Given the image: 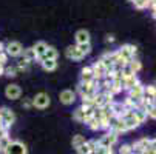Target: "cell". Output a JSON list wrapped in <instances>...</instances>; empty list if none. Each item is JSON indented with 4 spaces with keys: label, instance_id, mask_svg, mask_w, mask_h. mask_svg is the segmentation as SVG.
Returning a JSON list of instances; mask_svg holds the SVG:
<instances>
[{
    "label": "cell",
    "instance_id": "ba28073f",
    "mask_svg": "<svg viewBox=\"0 0 156 154\" xmlns=\"http://www.w3.org/2000/svg\"><path fill=\"white\" fill-rule=\"evenodd\" d=\"M5 96L6 99L9 100H16V99H20L22 96V90H20V86L16 85V83H11L6 86V90H5Z\"/></svg>",
    "mask_w": 156,
    "mask_h": 154
},
{
    "label": "cell",
    "instance_id": "d6986e66",
    "mask_svg": "<svg viewBox=\"0 0 156 154\" xmlns=\"http://www.w3.org/2000/svg\"><path fill=\"white\" fill-rule=\"evenodd\" d=\"M47 48H48V45H47L45 42H42V40H40V42H37L36 45L33 46V50L36 51V56H37V59H39V57H42L43 54H45Z\"/></svg>",
    "mask_w": 156,
    "mask_h": 154
},
{
    "label": "cell",
    "instance_id": "cb8c5ba5",
    "mask_svg": "<svg viewBox=\"0 0 156 154\" xmlns=\"http://www.w3.org/2000/svg\"><path fill=\"white\" fill-rule=\"evenodd\" d=\"M30 65H31V62H28L27 59H23V57H20V60L17 62V71H28L30 70Z\"/></svg>",
    "mask_w": 156,
    "mask_h": 154
},
{
    "label": "cell",
    "instance_id": "f546056e",
    "mask_svg": "<svg viewBox=\"0 0 156 154\" xmlns=\"http://www.w3.org/2000/svg\"><path fill=\"white\" fill-rule=\"evenodd\" d=\"M87 126H88V128H90L91 131H98V129H101V125H99V120H98V119H94V117H93V119H90V120H88V122H87Z\"/></svg>",
    "mask_w": 156,
    "mask_h": 154
},
{
    "label": "cell",
    "instance_id": "ffe728a7",
    "mask_svg": "<svg viewBox=\"0 0 156 154\" xmlns=\"http://www.w3.org/2000/svg\"><path fill=\"white\" fill-rule=\"evenodd\" d=\"M110 131H115L116 134H124V133H127V126H125V123L121 119H118L116 123L113 125V128H111Z\"/></svg>",
    "mask_w": 156,
    "mask_h": 154
},
{
    "label": "cell",
    "instance_id": "8fae6325",
    "mask_svg": "<svg viewBox=\"0 0 156 154\" xmlns=\"http://www.w3.org/2000/svg\"><path fill=\"white\" fill-rule=\"evenodd\" d=\"M91 70H93V76H94V80H98V82L104 80L107 70L104 68V65H102V63H101L99 60H98V62H94V63L91 65Z\"/></svg>",
    "mask_w": 156,
    "mask_h": 154
},
{
    "label": "cell",
    "instance_id": "e575fe53",
    "mask_svg": "<svg viewBox=\"0 0 156 154\" xmlns=\"http://www.w3.org/2000/svg\"><path fill=\"white\" fill-rule=\"evenodd\" d=\"M76 151H77L79 154H90V152H91V149H90V146H88V143H87V142H85L83 145H80Z\"/></svg>",
    "mask_w": 156,
    "mask_h": 154
},
{
    "label": "cell",
    "instance_id": "603a6c76",
    "mask_svg": "<svg viewBox=\"0 0 156 154\" xmlns=\"http://www.w3.org/2000/svg\"><path fill=\"white\" fill-rule=\"evenodd\" d=\"M40 65H42V68L45 71L51 73V71H54L57 68V60H43Z\"/></svg>",
    "mask_w": 156,
    "mask_h": 154
},
{
    "label": "cell",
    "instance_id": "74e56055",
    "mask_svg": "<svg viewBox=\"0 0 156 154\" xmlns=\"http://www.w3.org/2000/svg\"><path fill=\"white\" fill-rule=\"evenodd\" d=\"M150 149L156 154V137L154 139H150Z\"/></svg>",
    "mask_w": 156,
    "mask_h": 154
},
{
    "label": "cell",
    "instance_id": "5bb4252c",
    "mask_svg": "<svg viewBox=\"0 0 156 154\" xmlns=\"http://www.w3.org/2000/svg\"><path fill=\"white\" fill-rule=\"evenodd\" d=\"M57 57H59L57 50H56L54 46H48V48H47V51H45V54H43L42 57H39V59H37V62H39V63H42L43 60H57Z\"/></svg>",
    "mask_w": 156,
    "mask_h": 154
},
{
    "label": "cell",
    "instance_id": "836d02e7",
    "mask_svg": "<svg viewBox=\"0 0 156 154\" xmlns=\"http://www.w3.org/2000/svg\"><path fill=\"white\" fill-rule=\"evenodd\" d=\"M145 113H147V117H150V119H154V120H156V106L150 105V106L145 109Z\"/></svg>",
    "mask_w": 156,
    "mask_h": 154
},
{
    "label": "cell",
    "instance_id": "4316f807",
    "mask_svg": "<svg viewBox=\"0 0 156 154\" xmlns=\"http://www.w3.org/2000/svg\"><path fill=\"white\" fill-rule=\"evenodd\" d=\"M94 154H113V148H110V146H102L98 143L96 149H94Z\"/></svg>",
    "mask_w": 156,
    "mask_h": 154
},
{
    "label": "cell",
    "instance_id": "b9f144b4",
    "mask_svg": "<svg viewBox=\"0 0 156 154\" xmlns=\"http://www.w3.org/2000/svg\"><path fill=\"white\" fill-rule=\"evenodd\" d=\"M3 70H5V67H3V65H0V76H3Z\"/></svg>",
    "mask_w": 156,
    "mask_h": 154
},
{
    "label": "cell",
    "instance_id": "9c48e42d",
    "mask_svg": "<svg viewBox=\"0 0 156 154\" xmlns=\"http://www.w3.org/2000/svg\"><path fill=\"white\" fill-rule=\"evenodd\" d=\"M65 56H66V59H70V60H73V62H79V60H82V59L85 57V56L77 50L76 45H74V46L70 45L68 48H66V50H65Z\"/></svg>",
    "mask_w": 156,
    "mask_h": 154
},
{
    "label": "cell",
    "instance_id": "4dcf8cb0",
    "mask_svg": "<svg viewBox=\"0 0 156 154\" xmlns=\"http://www.w3.org/2000/svg\"><path fill=\"white\" fill-rule=\"evenodd\" d=\"M17 73H19V71H17V68H16V67H5V70H3V74H5L6 77H11V79H12V77H16V76H17Z\"/></svg>",
    "mask_w": 156,
    "mask_h": 154
},
{
    "label": "cell",
    "instance_id": "44dd1931",
    "mask_svg": "<svg viewBox=\"0 0 156 154\" xmlns=\"http://www.w3.org/2000/svg\"><path fill=\"white\" fill-rule=\"evenodd\" d=\"M22 57L23 59H27L28 62H36L37 60V56H36V51L33 50V48H27V50H23V53H22Z\"/></svg>",
    "mask_w": 156,
    "mask_h": 154
},
{
    "label": "cell",
    "instance_id": "d6a6232c",
    "mask_svg": "<svg viewBox=\"0 0 156 154\" xmlns=\"http://www.w3.org/2000/svg\"><path fill=\"white\" fill-rule=\"evenodd\" d=\"M9 143H11V137H9V136H5V137L0 139V152H3L5 148H6Z\"/></svg>",
    "mask_w": 156,
    "mask_h": 154
},
{
    "label": "cell",
    "instance_id": "d4e9b609",
    "mask_svg": "<svg viewBox=\"0 0 156 154\" xmlns=\"http://www.w3.org/2000/svg\"><path fill=\"white\" fill-rule=\"evenodd\" d=\"M135 119L138 120V123H144L147 120V113L144 111V109H135Z\"/></svg>",
    "mask_w": 156,
    "mask_h": 154
},
{
    "label": "cell",
    "instance_id": "7bdbcfd3",
    "mask_svg": "<svg viewBox=\"0 0 156 154\" xmlns=\"http://www.w3.org/2000/svg\"><path fill=\"white\" fill-rule=\"evenodd\" d=\"M151 105H153V106H156V97H154V99L151 100Z\"/></svg>",
    "mask_w": 156,
    "mask_h": 154
},
{
    "label": "cell",
    "instance_id": "f1b7e54d",
    "mask_svg": "<svg viewBox=\"0 0 156 154\" xmlns=\"http://www.w3.org/2000/svg\"><path fill=\"white\" fill-rule=\"evenodd\" d=\"M136 9H147L148 8V0H131Z\"/></svg>",
    "mask_w": 156,
    "mask_h": 154
},
{
    "label": "cell",
    "instance_id": "ac0fdd59",
    "mask_svg": "<svg viewBox=\"0 0 156 154\" xmlns=\"http://www.w3.org/2000/svg\"><path fill=\"white\" fill-rule=\"evenodd\" d=\"M127 67L131 70L133 74H138V73L142 70V63H141L138 59H131L130 62H127Z\"/></svg>",
    "mask_w": 156,
    "mask_h": 154
},
{
    "label": "cell",
    "instance_id": "8d00e7d4",
    "mask_svg": "<svg viewBox=\"0 0 156 154\" xmlns=\"http://www.w3.org/2000/svg\"><path fill=\"white\" fill-rule=\"evenodd\" d=\"M22 108H25V109H30V108H33V99H30V97L22 99Z\"/></svg>",
    "mask_w": 156,
    "mask_h": 154
},
{
    "label": "cell",
    "instance_id": "30bf717a",
    "mask_svg": "<svg viewBox=\"0 0 156 154\" xmlns=\"http://www.w3.org/2000/svg\"><path fill=\"white\" fill-rule=\"evenodd\" d=\"M59 100H60V103H63V105H73L74 100H76V93L71 91V90H63V91H60V94H59Z\"/></svg>",
    "mask_w": 156,
    "mask_h": 154
},
{
    "label": "cell",
    "instance_id": "f35d334b",
    "mask_svg": "<svg viewBox=\"0 0 156 154\" xmlns=\"http://www.w3.org/2000/svg\"><path fill=\"white\" fill-rule=\"evenodd\" d=\"M105 40H107L108 43H113V42H115V36H111V34H108V36L105 37Z\"/></svg>",
    "mask_w": 156,
    "mask_h": 154
},
{
    "label": "cell",
    "instance_id": "ab89813d",
    "mask_svg": "<svg viewBox=\"0 0 156 154\" xmlns=\"http://www.w3.org/2000/svg\"><path fill=\"white\" fill-rule=\"evenodd\" d=\"M3 51H5V45H3L2 42H0V53H3Z\"/></svg>",
    "mask_w": 156,
    "mask_h": 154
},
{
    "label": "cell",
    "instance_id": "60d3db41",
    "mask_svg": "<svg viewBox=\"0 0 156 154\" xmlns=\"http://www.w3.org/2000/svg\"><path fill=\"white\" fill-rule=\"evenodd\" d=\"M151 11H153V14H156V2L153 3V6H151Z\"/></svg>",
    "mask_w": 156,
    "mask_h": 154
},
{
    "label": "cell",
    "instance_id": "277c9868",
    "mask_svg": "<svg viewBox=\"0 0 156 154\" xmlns=\"http://www.w3.org/2000/svg\"><path fill=\"white\" fill-rule=\"evenodd\" d=\"M23 50L25 48L22 46V43L20 42H16V40L8 42L6 46H5V53H6L8 57H20L22 53H23Z\"/></svg>",
    "mask_w": 156,
    "mask_h": 154
},
{
    "label": "cell",
    "instance_id": "7c38bea8",
    "mask_svg": "<svg viewBox=\"0 0 156 154\" xmlns=\"http://www.w3.org/2000/svg\"><path fill=\"white\" fill-rule=\"evenodd\" d=\"M128 97L135 99V100H141L144 97V85L141 82H138L131 90H128Z\"/></svg>",
    "mask_w": 156,
    "mask_h": 154
},
{
    "label": "cell",
    "instance_id": "e0dca14e",
    "mask_svg": "<svg viewBox=\"0 0 156 154\" xmlns=\"http://www.w3.org/2000/svg\"><path fill=\"white\" fill-rule=\"evenodd\" d=\"M94 76H93V70L91 67H85L80 71V82H93Z\"/></svg>",
    "mask_w": 156,
    "mask_h": 154
},
{
    "label": "cell",
    "instance_id": "52a82bcc",
    "mask_svg": "<svg viewBox=\"0 0 156 154\" xmlns=\"http://www.w3.org/2000/svg\"><path fill=\"white\" fill-rule=\"evenodd\" d=\"M131 148H133V154H141V152L150 149V139L142 137V139H139V140H136L135 143H133Z\"/></svg>",
    "mask_w": 156,
    "mask_h": 154
},
{
    "label": "cell",
    "instance_id": "d590c367",
    "mask_svg": "<svg viewBox=\"0 0 156 154\" xmlns=\"http://www.w3.org/2000/svg\"><path fill=\"white\" fill-rule=\"evenodd\" d=\"M119 154H133V148H131V145H128V143L122 145V146L119 148Z\"/></svg>",
    "mask_w": 156,
    "mask_h": 154
},
{
    "label": "cell",
    "instance_id": "9a60e30c",
    "mask_svg": "<svg viewBox=\"0 0 156 154\" xmlns=\"http://www.w3.org/2000/svg\"><path fill=\"white\" fill-rule=\"evenodd\" d=\"M125 111H127V108L124 106L122 102H113L111 103V113H113V116L116 119H121L125 114Z\"/></svg>",
    "mask_w": 156,
    "mask_h": 154
},
{
    "label": "cell",
    "instance_id": "1f68e13d",
    "mask_svg": "<svg viewBox=\"0 0 156 154\" xmlns=\"http://www.w3.org/2000/svg\"><path fill=\"white\" fill-rule=\"evenodd\" d=\"M73 119H74V120H77V122H83V108H82V106H79V108L76 109V111H74Z\"/></svg>",
    "mask_w": 156,
    "mask_h": 154
},
{
    "label": "cell",
    "instance_id": "ee69618b",
    "mask_svg": "<svg viewBox=\"0 0 156 154\" xmlns=\"http://www.w3.org/2000/svg\"><path fill=\"white\" fill-rule=\"evenodd\" d=\"M153 17H154V19H156V14H153Z\"/></svg>",
    "mask_w": 156,
    "mask_h": 154
},
{
    "label": "cell",
    "instance_id": "8992f818",
    "mask_svg": "<svg viewBox=\"0 0 156 154\" xmlns=\"http://www.w3.org/2000/svg\"><path fill=\"white\" fill-rule=\"evenodd\" d=\"M118 137H119V134H116L115 131H107V133L98 140V143L102 145V146L113 148V146L116 145V142H118Z\"/></svg>",
    "mask_w": 156,
    "mask_h": 154
},
{
    "label": "cell",
    "instance_id": "6da1fadb",
    "mask_svg": "<svg viewBox=\"0 0 156 154\" xmlns=\"http://www.w3.org/2000/svg\"><path fill=\"white\" fill-rule=\"evenodd\" d=\"M118 56L125 60V62H130L131 59H135L136 57V53H138V48L135 45H130V43H125V45H122L119 50H116Z\"/></svg>",
    "mask_w": 156,
    "mask_h": 154
},
{
    "label": "cell",
    "instance_id": "7402d4cb",
    "mask_svg": "<svg viewBox=\"0 0 156 154\" xmlns=\"http://www.w3.org/2000/svg\"><path fill=\"white\" fill-rule=\"evenodd\" d=\"M144 97H147V99H150V100H153V99L156 97V86H154V85H147V86H144Z\"/></svg>",
    "mask_w": 156,
    "mask_h": 154
},
{
    "label": "cell",
    "instance_id": "7a4b0ae2",
    "mask_svg": "<svg viewBox=\"0 0 156 154\" xmlns=\"http://www.w3.org/2000/svg\"><path fill=\"white\" fill-rule=\"evenodd\" d=\"M3 154H28V148L20 140H11V143L5 148Z\"/></svg>",
    "mask_w": 156,
    "mask_h": 154
},
{
    "label": "cell",
    "instance_id": "5b68a950",
    "mask_svg": "<svg viewBox=\"0 0 156 154\" xmlns=\"http://www.w3.org/2000/svg\"><path fill=\"white\" fill-rule=\"evenodd\" d=\"M50 103H51V99L47 93H39L33 99V106L37 108V109H45V108L50 106Z\"/></svg>",
    "mask_w": 156,
    "mask_h": 154
},
{
    "label": "cell",
    "instance_id": "3957f363",
    "mask_svg": "<svg viewBox=\"0 0 156 154\" xmlns=\"http://www.w3.org/2000/svg\"><path fill=\"white\" fill-rule=\"evenodd\" d=\"M0 120H2V125L5 126V128H11V125L16 122V114L11 111L9 108H6V106H2L0 108Z\"/></svg>",
    "mask_w": 156,
    "mask_h": 154
},
{
    "label": "cell",
    "instance_id": "2e32d148",
    "mask_svg": "<svg viewBox=\"0 0 156 154\" xmlns=\"http://www.w3.org/2000/svg\"><path fill=\"white\" fill-rule=\"evenodd\" d=\"M76 39V45H82V43H90V33L87 29H79L74 36Z\"/></svg>",
    "mask_w": 156,
    "mask_h": 154
},
{
    "label": "cell",
    "instance_id": "4fadbf2b",
    "mask_svg": "<svg viewBox=\"0 0 156 154\" xmlns=\"http://www.w3.org/2000/svg\"><path fill=\"white\" fill-rule=\"evenodd\" d=\"M138 82H139V80H138L136 74H133V76H128V77H122V79H121V85H122V91H124V90H125V91L131 90V88L135 86V85H136Z\"/></svg>",
    "mask_w": 156,
    "mask_h": 154
},
{
    "label": "cell",
    "instance_id": "484cf974",
    "mask_svg": "<svg viewBox=\"0 0 156 154\" xmlns=\"http://www.w3.org/2000/svg\"><path fill=\"white\" fill-rule=\"evenodd\" d=\"M87 140H85V137L83 136H80V134H76V136H73V142H71V145H73V148L74 149H77L80 145H83Z\"/></svg>",
    "mask_w": 156,
    "mask_h": 154
},
{
    "label": "cell",
    "instance_id": "83f0119b",
    "mask_svg": "<svg viewBox=\"0 0 156 154\" xmlns=\"http://www.w3.org/2000/svg\"><path fill=\"white\" fill-rule=\"evenodd\" d=\"M76 46L83 56H88L91 53V43H82V45H76Z\"/></svg>",
    "mask_w": 156,
    "mask_h": 154
}]
</instances>
